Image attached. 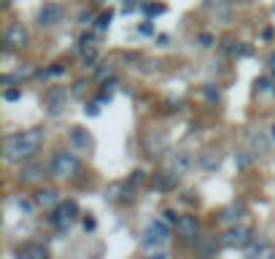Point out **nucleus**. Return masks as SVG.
Listing matches in <instances>:
<instances>
[{
  "label": "nucleus",
  "instance_id": "obj_35",
  "mask_svg": "<svg viewBox=\"0 0 275 259\" xmlns=\"http://www.w3.org/2000/svg\"><path fill=\"white\" fill-rule=\"evenodd\" d=\"M84 114H86V116H97V114H100V103H89V106L84 108Z\"/></svg>",
  "mask_w": 275,
  "mask_h": 259
},
{
  "label": "nucleus",
  "instance_id": "obj_24",
  "mask_svg": "<svg viewBox=\"0 0 275 259\" xmlns=\"http://www.w3.org/2000/svg\"><path fill=\"white\" fill-rule=\"evenodd\" d=\"M81 60H84V65H86V68H95V62H97V51H95V46L84 49V51H81Z\"/></svg>",
  "mask_w": 275,
  "mask_h": 259
},
{
  "label": "nucleus",
  "instance_id": "obj_42",
  "mask_svg": "<svg viewBox=\"0 0 275 259\" xmlns=\"http://www.w3.org/2000/svg\"><path fill=\"white\" fill-rule=\"evenodd\" d=\"M272 35H275V33H272V27H267L264 33H262V38H264V41H272Z\"/></svg>",
  "mask_w": 275,
  "mask_h": 259
},
{
  "label": "nucleus",
  "instance_id": "obj_31",
  "mask_svg": "<svg viewBox=\"0 0 275 259\" xmlns=\"http://www.w3.org/2000/svg\"><path fill=\"white\" fill-rule=\"evenodd\" d=\"M17 208H19V211H25V214H33V208H35V205H33V202H30L27 197H17Z\"/></svg>",
  "mask_w": 275,
  "mask_h": 259
},
{
  "label": "nucleus",
  "instance_id": "obj_26",
  "mask_svg": "<svg viewBox=\"0 0 275 259\" xmlns=\"http://www.w3.org/2000/svg\"><path fill=\"white\" fill-rule=\"evenodd\" d=\"M111 19H114V14H111V11L100 14V17H97V22H95V30H97V33H103V30H108V25H111Z\"/></svg>",
  "mask_w": 275,
  "mask_h": 259
},
{
  "label": "nucleus",
  "instance_id": "obj_8",
  "mask_svg": "<svg viewBox=\"0 0 275 259\" xmlns=\"http://www.w3.org/2000/svg\"><path fill=\"white\" fill-rule=\"evenodd\" d=\"M62 19H65V9L57 3H43L41 11H38V25L41 27H54V25H60Z\"/></svg>",
  "mask_w": 275,
  "mask_h": 259
},
{
  "label": "nucleus",
  "instance_id": "obj_23",
  "mask_svg": "<svg viewBox=\"0 0 275 259\" xmlns=\"http://www.w3.org/2000/svg\"><path fill=\"white\" fill-rule=\"evenodd\" d=\"M251 162H254V157H251L248 151H238V154H235V168H238V170H248Z\"/></svg>",
  "mask_w": 275,
  "mask_h": 259
},
{
  "label": "nucleus",
  "instance_id": "obj_7",
  "mask_svg": "<svg viewBox=\"0 0 275 259\" xmlns=\"http://www.w3.org/2000/svg\"><path fill=\"white\" fill-rule=\"evenodd\" d=\"M78 216H81V211H78V202H76V200H65V202H60V205H57V211H54V216H51V222L60 224V227H70Z\"/></svg>",
  "mask_w": 275,
  "mask_h": 259
},
{
  "label": "nucleus",
  "instance_id": "obj_9",
  "mask_svg": "<svg viewBox=\"0 0 275 259\" xmlns=\"http://www.w3.org/2000/svg\"><path fill=\"white\" fill-rule=\"evenodd\" d=\"M105 197L111 202H132V200H135V184H132V181L111 184L105 189Z\"/></svg>",
  "mask_w": 275,
  "mask_h": 259
},
{
  "label": "nucleus",
  "instance_id": "obj_48",
  "mask_svg": "<svg viewBox=\"0 0 275 259\" xmlns=\"http://www.w3.org/2000/svg\"><path fill=\"white\" fill-rule=\"evenodd\" d=\"M272 256H275V248H272Z\"/></svg>",
  "mask_w": 275,
  "mask_h": 259
},
{
  "label": "nucleus",
  "instance_id": "obj_46",
  "mask_svg": "<svg viewBox=\"0 0 275 259\" xmlns=\"http://www.w3.org/2000/svg\"><path fill=\"white\" fill-rule=\"evenodd\" d=\"M272 132H270V138H272V143H275V124H272V127H270Z\"/></svg>",
  "mask_w": 275,
  "mask_h": 259
},
{
  "label": "nucleus",
  "instance_id": "obj_29",
  "mask_svg": "<svg viewBox=\"0 0 275 259\" xmlns=\"http://www.w3.org/2000/svg\"><path fill=\"white\" fill-rule=\"evenodd\" d=\"M197 43L202 46V49H210V46L216 43V38L210 35V33H200V35H197Z\"/></svg>",
  "mask_w": 275,
  "mask_h": 259
},
{
  "label": "nucleus",
  "instance_id": "obj_44",
  "mask_svg": "<svg viewBox=\"0 0 275 259\" xmlns=\"http://www.w3.org/2000/svg\"><path fill=\"white\" fill-rule=\"evenodd\" d=\"M222 3H224V0H205L208 9H213V6H222Z\"/></svg>",
  "mask_w": 275,
  "mask_h": 259
},
{
  "label": "nucleus",
  "instance_id": "obj_1",
  "mask_svg": "<svg viewBox=\"0 0 275 259\" xmlns=\"http://www.w3.org/2000/svg\"><path fill=\"white\" fill-rule=\"evenodd\" d=\"M41 143H43L41 130L14 132V135H6V140H3V157H6V162H25L30 157H35Z\"/></svg>",
  "mask_w": 275,
  "mask_h": 259
},
{
  "label": "nucleus",
  "instance_id": "obj_38",
  "mask_svg": "<svg viewBox=\"0 0 275 259\" xmlns=\"http://www.w3.org/2000/svg\"><path fill=\"white\" fill-rule=\"evenodd\" d=\"M95 227H97V222H95L92 216H86V219H84V230H89V232H92Z\"/></svg>",
  "mask_w": 275,
  "mask_h": 259
},
{
  "label": "nucleus",
  "instance_id": "obj_11",
  "mask_svg": "<svg viewBox=\"0 0 275 259\" xmlns=\"http://www.w3.org/2000/svg\"><path fill=\"white\" fill-rule=\"evenodd\" d=\"M178 176L181 173L173 168V170H162V173H156V178H154V189H159V192H173L178 186Z\"/></svg>",
  "mask_w": 275,
  "mask_h": 259
},
{
  "label": "nucleus",
  "instance_id": "obj_33",
  "mask_svg": "<svg viewBox=\"0 0 275 259\" xmlns=\"http://www.w3.org/2000/svg\"><path fill=\"white\" fill-rule=\"evenodd\" d=\"M6 100H9V103H17V100L22 97V89H11V86H9V89H6V95H3Z\"/></svg>",
  "mask_w": 275,
  "mask_h": 259
},
{
  "label": "nucleus",
  "instance_id": "obj_30",
  "mask_svg": "<svg viewBox=\"0 0 275 259\" xmlns=\"http://www.w3.org/2000/svg\"><path fill=\"white\" fill-rule=\"evenodd\" d=\"M78 46H81V51L89 49V46H95V35H92V33H84L81 38H78Z\"/></svg>",
  "mask_w": 275,
  "mask_h": 259
},
{
  "label": "nucleus",
  "instance_id": "obj_27",
  "mask_svg": "<svg viewBox=\"0 0 275 259\" xmlns=\"http://www.w3.org/2000/svg\"><path fill=\"white\" fill-rule=\"evenodd\" d=\"M202 97H205L208 100V103L210 106H213V103H218V97H222V95H218V89H216V86H202Z\"/></svg>",
  "mask_w": 275,
  "mask_h": 259
},
{
  "label": "nucleus",
  "instance_id": "obj_47",
  "mask_svg": "<svg viewBox=\"0 0 275 259\" xmlns=\"http://www.w3.org/2000/svg\"><path fill=\"white\" fill-rule=\"evenodd\" d=\"M3 3H6V6H9V3H11V0H3Z\"/></svg>",
  "mask_w": 275,
  "mask_h": 259
},
{
  "label": "nucleus",
  "instance_id": "obj_4",
  "mask_svg": "<svg viewBox=\"0 0 275 259\" xmlns=\"http://www.w3.org/2000/svg\"><path fill=\"white\" fill-rule=\"evenodd\" d=\"M224 246L227 248H246L251 240H254V230L248 224H232L230 230L222 235Z\"/></svg>",
  "mask_w": 275,
  "mask_h": 259
},
{
  "label": "nucleus",
  "instance_id": "obj_32",
  "mask_svg": "<svg viewBox=\"0 0 275 259\" xmlns=\"http://www.w3.org/2000/svg\"><path fill=\"white\" fill-rule=\"evenodd\" d=\"M162 219H164V222H168V224H173V227H176L178 224V214H176V211H173V208H168V211H164V214H162Z\"/></svg>",
  "mask_w": 275,
  "mask_h": 259
},
{
  "label": "nucleus",
  "instance_id": "obj_15",
  "mask_svg": "<svg viewBox=\"0 0 275 259\" xmlns=\"http://www.w3.org/2000/svg\"><path fill=\"white\" fill-rule=\"evenodd\" d=\"M222 49H224L227 54H232V57H251V54H254V49H251V46L238 43V41H232V38H227V41L222 43Z\"/></svg>",
  "mask_w": 275,
  "mask_h": 259
},
{
  "label": "nucleus",
  "instance_id": "obj_20",
  "mask_svg": "<svg viewBox=\"0 0 275 259\" xmlns=\"http://www.w3.org/2000/svg\"><path fill=\"white\" fill-rule=\"evenodd\" d=\"M35 202L38 205H43V208H51V205H57L60 202V197H57V192L54 189H41L35 194Z\"/></svg>",
  "mask_w": 275,
  "mask_h": 259
},
{
  "label": "nucleus",
  "instance_id": "obj_6",
  "mask_svg": "<svg viewBox=\"0 0 275 259\" xmlns=\"http://www.w3.org/2000/svg\"><path fill=\"white\" fill-rule=\"evenodd\" d=\"M176 232H178V238L184 243L194 246V243L200 240V222L194 216H181L178 224H176Z\"/></svg>",
  "mask_w": 275,
  "mask_h": 259
},
{
  "label": "nucleus",
  "instance_id": "obj_19",
  "mask_svg": "<svg viewBox=\"0 0 275 259\" xmlns=\"http://www.w3.org/2000/svg\"><path fill=\"white\" fill-rule=\"evenodd\" d=\"M240 214H243V205H240V202H232V205H227L222 211V222L224 224H238Z\"/></svg>",
  "mask_w": 275,
  "mask_h": 259
},
{
  "label": "nucleus",
  "instance_id": "obj_40",
  "mask_svg": "<svg viewBox=\"0 0 275 259\" xmlns=\"http://www.w3.org/2000/svg\"><path fill=\"white\" fill-rule=\"evenodd\" d=\"M130 181H132V184H140V181H143V170H135V173H132V178H130Z\"/></svg>",
  "mask_w": 275,
  "mask_h": 259
},
{
  "label": "nucleus",
  "instance_id": "obj_3",
  "mask_svg": "<svg viewBox=\"0 0 275 259\" xmlns=\"http://www.w3.org/2000/svg\"><path fill=\"white\" fill-rule=\"evenodd\" d=\"M78 170H81V162H78V157L70 154V151H60L49 165V173L57 178H73Z\"/></svg>",
  "mask_w": 275,
  "mask_h": 259
},
{
  "label": "nucleus",
  "instance_id": "obj_37",
  "mask_svg": "<svg viewBox=\"0 0 275 259\" xmlns=\"http://www.w3.org/2000/svg\"><path fill=\"white\" fill-rule=\"evenodd\" d=\"M84 86H86L84 81H76V84H73V95H76V97H81V95H84Z\"/></svg>",
  "mask_w": 275,
  "mask_h": 259
},
{
  "label": "nucleus",
  "instance_id": "obj_13",
  "mask_svg": "<svg viewBox=\"0 0 275 259\" xmlns=\"http://www.w3.org/2000/svg\"><path fill=\"white\" fill-rule=\"evenodd\" d=\"M41 176H43V165H38V162H27V165H22L19 173H17L19 184H35Z\"/></svg>",
  "mask_w": 275,
  "mask_h": 259
},
{
  "label": "nucleus",
  "instance_id": "obj_12",
  "mask_svg": "<svg viewBox=\"0 0 275 259\" xmlns=\"http://www.w3.org/2000/svg\"><path fill=\"white\" fill-rule=\"evenodd\" d=\"M173 168L178 173H189L194 168V154L189 148H176V151H173Z\"/></svg>",
  "mask_w": 275,
  "mask_h": 259
},
{
  "label": "nucleus",
  "instance_id": "obj_22",
  "mask_svg": "<svg viewBox=\"0 0 275 259\" xmlns=\"http://www.w3.org/2000/svg\"><path fill=\"white\" fill-rule=\"evenodd\" d=\"M251 146H254L256 154H264L267 148H270V138L267 135H251Z\"/></svg>",
  "mask_w": 275,
  "mask_h": 259
},
{
  "label": "nucleus",
  "instance_id": "obj_17",
  "mask_svg": "<svg viewBox=\"0 0 275 259\" xmlns=\"http://www.w3.org/2000/svg\"><path fill=\"white\" fill-rule=\"evenodd\" d=\"M70 143H73L76 148H92V138H89V132L86 130H81V127H73L70 130Z\"/></svg>",
  "mask_w": 275,
  "mask_h": 259
},
{
  "label": "nucleus",
  "instance_id": "obj_5",
  "mask_svg": "<svg viewBox=\"0 0 275 259\" xmlns=\"http://www.w3.org/2000/svg\"><path fill=\"white\" fill-rule=\"evenodd\" d=\"M27 41H30L27 30L17 22V25H11V27L3 33V51L9 54V51H14V49H25Z\"/></svg>",
  "mask_w": 275,
  "mask_h": 259
},
{
  "label": "nucleus",
  "instance_id": "obj_18",
  "mask_svg": "<svg viewBox=\"0 0 275 259\" xmlns=\"http://www.w3.org/2000/svg\"><path fill=\"white\" fill-rule=\"evenodd\" d=\"M218 165H222V154H218L216 148H208V151L200 157V168L202 170H216Z\"/></svg>",
  "mask_w": 275,
  "mask_h": 259
},
{
  "label": "nucleus",
  "instance_id": "obj_16",
  "mask_svg": "<svg viewBox=\"0 0 275 259\" xmlns=\"http://www.w3.org/2000/svg\"><path fill=\"white\" fill-rule=\"evenodd\" d=\"M222 243H224V240H222ZM222 243H218L216 238H200L197 243H194V248H197V254H202V256H213V254H218Z\"/></svg>",
  "mask_w": 275,
  "mask_h": 259
},
{
  "label": "nucleus",
  "instance_id": "obj_21",
  "mask_svg": "<svg viewBox=\"0 0 275 259\" xmlns=\"http://www.w3.org/2000/svg\"><path fill=\"white\" fill-rule=\"evenodd\" d=\"M246 251H248L251 256H270V254H272L270 246H264V243H254V240L246 246Z\"/></svg>",
  "mask_w": 275,
  "mask_h": 259
},
{
  "label": "nucleus",
  "instance_id": "obj_45",
  "mask_svg": "<svg viewBox=\"0 0 275 259\" xmlns=\"http://www.w3.org/2000/svg\"><path fill=\"white\" fill-rule=\"evenodd\" d=\"M156 41H159V46H168V43H170V38H168V35H159Z\"/></svg>",
  "mask_w": 275,
  "mask_h": 259
},
{
  "label": "nucleus",
  "instance_id": "obj_41",
  "mask_svg": "<svg viewBox=\"0 0 275 259\" xmlns=\"http://www.w3.org/2000/svg\"><path fill=\"white\" fill-rule=\"evenodd\" d=\"M267 65H270V73L275 76V51L270 54V57H267Z\"/></svg>",
  "mask_w": 275,
  "mask_h": 259
},
{
  "label": "nucleus",
  "instance_id": "obj_34",
  "mask_svg": "<svg viewBox=\"0 0 275 259\" xmlns=\"http://www.w3.org/2000/svg\"><path fill=\"white\" fill-rule=\"evenodd\" d=\"M62 73H65V68L62 65H51V68L41 70V76H62Z\"/></svg>",
  "mask_w": 275,
  "mask_h": 259
},
{
  "label": "nucleus",
  "instance_id": "obj_28",
  "mask_svg": "<svg viewBox=\"0 0 275 259\" xmlns=\"http://www.w3.org/2000/svg\"><path fill=\"white\" fill-rule=\"evenodd\" d=\"M256 92H262V95H267V92H270V95H272V81H270V78H256Z\"/></svg>",
  "mask_w": 275,
  "mask_h": 259
},
{
  "label": "nucleus",
  "instance_id": "obj_14",
  "mask_svg": "<svg viewBox=\"0 0 275 259\" xmlns=\"http://www.w3.org/2000/svg\"><path fill=\"white\" fill-rule=\"evenodd\" d=\"M19 259H49V248L43 243H25L19 251H17Z\"/></svg>",
  "mask_w": 275,
  "mask_h": 259
},
{
  "label": "nucleus",
  "instance_id": "obj_39",
  "mask_svg": "<svg viewBox=\"0 0 275 259\" xmlns=\"http://www.w3.org/2000/svg\"><path fill=\"white\" fill-rule=\"evenodd\" d=\"M78 22H81V25H89V22H92V14H89V11H81V14H78Z\"/></svg>",
  "mask_w": 275,
  "mask_h": 259
},
{
  "label": "nucleus",
  "instance_id": "obj_10",
  "mask_svg": "<svg viewBox=\"0 0 275 259\" xmlns=\"http://www.w3.org/2000/svg\"><path fill=\"white\" fill-rule=\"evenodd\" d=\"M65 106H68V92L62 89V86H51V89L46 92V111L51 116H60L65 111Z\"/></svg>",
  "mask_w": 275,
  "mask_h": 259
},
{
  "label": "nucleus",
  "instance_id": "obj_25",
  "mask_svg": "<svg viewBox=\"0 0 275 259\" xmlns=\"http://www.w3.org/2000/svg\"><path fill=\"white\" fill-rule=\"evenodd\" d=\"M140 9H143L146 17H159V14H164V6H159V3H143Z\"/></svg>",
  "mask_w": 275,
  "mask_h": 259
},
{
  "label": "nucleus",
  "instance_id": "obj_2",
  "mask_svg": "<svg viewBox=\"0 0 275 259\" xmlns=\"http://www.w3.org/2000/svg\"><path fill=\"white\" fill-rule=\"evenodd\" d=\"M170 238V230H168V222H151L143 230V235H140V246H143L146 251H156L162 246V243H168Z\"/></svg>",
  "mask_w": 275,
  "mask_h": 259
},
{
  "label": "nucleus",
  "instance_id": "obj_43",
  "mask_svg": "<svg viewBox=\"0 0 275 259\" xmlns=\"http://www.w3.org/2000/svg\"><path fill=\"white\" fill-rule=\"evenodd\" d=\"M108 73H111V68H100V70H97V78H105Z\"/></svg>",
  "mask_w": 275,
  "mask_h": 259
},
{
  "label": "nucleus",
  "instance_id": "obj_36",
  "mask_svg": "<svg viewBox=\"0 0 275 259\" xmlns=\"http://www.w3.org/2000/svg\"><path fill=\"white\" fill-rule=\"evenodd\" d=\"M138 30H140V35H154V25H151V22H143Z\"/></svg>",
  "mask_w": 275,
  "mask_h": 259
}]
</instances>
